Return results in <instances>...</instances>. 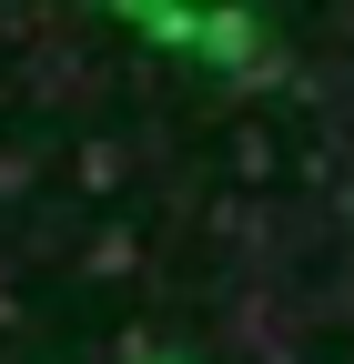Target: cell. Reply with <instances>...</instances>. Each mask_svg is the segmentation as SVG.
Masks as SVG:
<instances>
[{
    "instance_id": "6da1fadb",
    "label": "cell",
    "mask_w": 354,
    "mask_h": 364,
    "mask_svg": "<svg viewBox=\"0 0 354 364\" xmlns=\"http://www.w3.org/2000/svg\"><path fill=\"white\" fill-rule=\"evenodd\" d=\"M132 364H142V354H132ZM152 364H183V354H152Z\"/></svg>"
}]
</instances>
